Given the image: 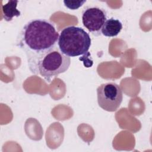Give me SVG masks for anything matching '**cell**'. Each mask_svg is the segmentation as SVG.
Returning <instances> with one entry per match:
<instances>
[{"label":"cell","instance_id":"obj_1","mask_svg":"<svg viewBox=\"0 0 152 152\" xmlns=\"http://www.w3.org/2000/svg\"><path fill=\"white\" fill-rule=\"evenodd\" d=\"M59 37L54 24L45 19H33L23 26L17 45L26 53L31 72L40 56L56 46Z\"/></svg>","mask_w":152,"mask_h":152},{"label":"cell","instance_id":"obj_2","mask_svg":"<svg viewBox=\"0 0 152 152\" xmlns=\"http://www.w3.org/2000/svg\"><path fill=\"white\" fill-rule=\"evenodd\" d=\"M91 40L83 28L74 26L65 27L61 32L58 45L64 55L74 57L87 53Z\"/></svg>","mask_w":152,"mask_h":152},{"label":"cell","instance_id":"obj_3","mask_svg":"<svg viewBox=\"0 0 152 152\" xmlns=\"http://www.w3.org/2000/svg\"><path fill=\"white\" fill-rule=\"evenodd\" d=\"M70 64V57L55 46L40 56L33 72H37L46 81L50 82L52 77L66 71Z\"/></svg>","mask_w":152,"mask_h":152},{"label":"cell","instance_id":"obj_4","mask_svg":"<svg viewBox=\"0 0 152 152\" xmlns=\"http://www.w3.org/2000/svg\"><path fill=\"white\" fill-rule=\"evenodd\" d=\"M99 106L107 112H115L120 106L123 100L121 87L115 83L101 84L97 88Z\"/></svg>","mask_w":152,"mask_h":152},{"label":"cell","instance_id":"obj_5","mask_svg":"<svg viewBox=\"0 0 152 152\" xmlns=\"http://www.w3.org/2000/svg\"><path fill=\"white\" fill-rule=\"evenodd\" d=\"M107 19L105 11L99 7H90L83 12L82 22L84 26L93 34H101L102 27Z\"/></svg>","mask_w":152,"mask_h":152},{"label":"cell","instance_id":"obj_6","mask_svg":"<svg viewBox=\"0 0 152 152\" xmlns=\"http://www.w3.org/2000/svg\"><path fill=\"white\" fill-rule=\"evenodd\" d=\"M122 27L121 21L112 17L106 20L102 27L101 33L106 37H114L121 32Z\"/></svg>","mask_w":152,"mask_h":152},{"label":"cell","instance_id":"obj_7","mask_svg":"<svg viewBox=\"0 0 152 152\" xmlns=\"http://www.w3.org/2000/svg\"><path fill=\"white\" fill-rule=\"evenodd\" d=\"M18 1H9L2 5L3 17L7 21H10L14 17H19L21 12L17 9Z\"/></svg>","mask_w":152,"mask_h":152},{"label":"cell","instance_id":"obj_8","mask_svg":"<svg viewBox=\"0 0 152 152\" xmlns=\"http://www.w3.org/2000/svg\"><path fill=\"white\" fill-rule=\"evenodd\" d=\"M86 0L83 1H64V4L66 7L70 10H75L81 7L85 2Z\"/></svg>","mask_w":152,"mask_h":152}]
</instances>
